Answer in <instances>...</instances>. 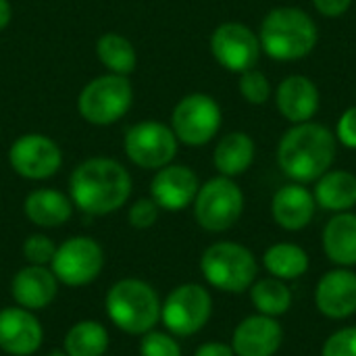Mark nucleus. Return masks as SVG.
I'll use <instances>...</instances> for the list:
<instances>
[{
  "label": "nucleus",
  "instance_id": "f03ea898",
  "mask_svg": "<svg viewBox=\"0 0 356 356\" xmlns=\"http://www.w3.org/2000/svg\"><path fill=\"white\" fill-rule=\"evenodd\" d=\"M336 134L321 123L305 121L290 127L277 146L282 171L296 184L317 181L336 159Z\"/></svg>",
  "mask_w": 356,
  "mask_h": 356
},
{
  "label": "nucleus",
  "instance_id": "f3484780",
  "mask_svg": "<svg viewBox=\"0 0 356 356\" xmlns=\"http://www.w3.org/2000/svg\"><path fill=\"white\" fill-rule=\"evenodd\" d=\"M284 342V330L277 319L252 315L238 323L232 340L236 356H273Z\"/></svg>",
  "mask_w": 356,
  "mask_h": 356
},
{
  "label": "nucleus",
  "instance_id": "39448f33",
  "mask_svg": "<svg viewBox=\"0 0 356 356\" xmlns=\"http://www.w3.org/2000/svg\"><path fill=\"white\" fill-rule=\"evenodd\" d=\"M200 271L213 288L240 294L257 282L259 265L246 246L236 242H217L204 250Z\"/></svg>",
  "mask_w": 356,
  "mask_h": 356
},
{
  "label": "nucleus",
  "instance_id": "c85d7f7f",
  "mask_svg": "<svg viewBox=\"0 0 356 356\" xmlns=\"http://www.w3.org/2000/svg\"><path fill=\"white\" fill-rule=\"evenodd\" d=\"M238 88H240L242 98L254 106H263L271 98V81L259 69H248V71L240 73Z\"/></svg>",
  "mask_w": 356,
  "mask_h": 356
},
{
  "label": "nucleus",
  "instance_id": "9b49d317",
  "mask_svg": "<svg viewBox=\"0 0 356 356\" xmlns=\"http://www.w3.org/2000/svg\"><path fill=\"white\" fill-rule=\"evenodd\" d=\"M50 265L58 282L67 286H86L100 275L104 254L96 240L88 236H75L56 248Z\"/></svg>",
  "mask_w": 356,
  "mask_h": 356
},
{
  "label": "nucleus",
  "instance_id": "a878e982",
  "mask_svg": "<svg viewBox=\"0 0 356 356\" xmlns=\"http://www.w3.org/2000/svg\"><path fill=\"white\" fill-rule=\"evenodd\" d=\"M96 56L100 63L108 69V73L115 75H129L136 71L138 54L134 44L117 31H106L96 42Z\"/></svg>",
  "mask_w": 356,
  "mask_h": 356
},
{
  "label": "nucleus",
  "instance_id": "a211bd4d",
  "mask_svg": "<svg viewBox=\"0 0 356 356\" xmlns=\"http://www.w3.org/2000/svg\"><path fill=\"white\" fill-rule=\"evenodd\" d=\"M319 90L313 79L305 75H288L275 92V102L284 119L290 123H305L319 111Z\"/></svg>",
  "mask_w": 356,
  "mask_h": 356
},
{
  "label": "nucleus",
  "instance_id": "4c0bfd02",
  "mask_svg": "<svg viewBox=\"0 0 356 356\" xmlns=\"http://www.w3.org/2000/svg\"><path fill=\"white\" fill-rule=\"evenodd\" d=\"M48 356H69V355H65V353H52V355H48Z\"/></svg>",
  "mask_w": 356,
  "mask_h": 356
},
{
  "label": "nucleus",
  "instance_id": "72a5a7b5",
  "mask_svg": "<svg viewBox=\"0 0 356 356\" xmlns=\"http://www.w3.org/2000/svg\"><path fill=\"white\" fill-rule=\"evenodd\" d=\"M336 140L342 142V146L356 150V106L344 111L336 125Z\"/></svg>",
  "mask_w": 356,
  "mask_h": 356
},
{
  "label": "nucleus",
  "instance_id": "9d476101",
  "mask_svg": "<svg viewBox=\"0 0 356 356\" xmlns=\"http://www.w3.org/2000/svg\"><path fill=\"white\" fill-rule=\"evenodd\" d=\"M179 140L173 129L159 121H142L127 129L123 146L127 159L142 169L167 167L177 154Z\"/></svg>",
  "mask_w": 356,
  "mask_h": 356
},
{
  "label": "nucleus",
  "instance_id": "f257e3e1",
  "mask_svg": "<svg viewBox=\"0 0 356 356\" xmlns=\"http://www.w3.org/2000/svg\"><path fill=\"white\" fill-rule=\"evenodd\" d=\"M71 202L88 215H108L131 194L127 169L106 156H94L75 167L69 181Z\"/></svg>",
  "mask_w": 356,
  "mask_h": 356
},
{
  "label": "nucleus",
  "instance_id": "dca6fc26",
  "mask_svg": "<svg viewBox=\"0 0 356 356\" xmlns=\"http://www.w3.org/2000/svg\"><path fill=\"white\" fill-rule=\"evenodd\" d=\"M42 325L27 309L8 307L0 311V348L6 355L29 356L42 344Z\"/></svg>",
  "mask_w": 356,
  "mask_h": 356
},
{
  "label": "nucleus",
  "instance_id": "4468645a",
  "mask_svg": "<svg viewBox=\"0 0 356 356\" xmlns=\"http://www.w3.org/2000/svg\"><path fill=\"white\" fill-rule=\"evenodd\" d=\"M198 177L186 165H167L161 167L150 184V198L165 211H184L190 207L198 194Z\"/></svg>",
  "mask_w": 356,
  "mask_h": 356
},
{
  "label": "nucleus",
  "instance_id": "7c9ffc66",
  "mask_svg": "<svg viewBox=\"0 0 356 356\" xmlns=\"http://www.w3.org/2000/svg\"><path fill=\"white\" fill-rule=\"evenodd\" d=\"M140 356H181V348L171 336L148 332L140 342Z\"/></svg>",
  "mask_w": 356,
  "mask_h": 356
},
{
  "label": "nucleus",
  "instance_id": "ddd939ff",
  "mask_svg": "<svg viewBox=\"0 0 356 356\" xmlns=\"http://www.w3.org/2000/svg\"><path fill=\"white\" fill-rule=\"evenodd\" d=\"M8 163L25 179H48L60 169L63 152L48 136L25 134L10 144Z\"/></svg>",
  "mask_w": 356,
  "mask_h": 356
},
{
  "label": "nucleus",
  "instance_id": "bb28decb",
  "mask_svg": "<svg viewBox=\"0 0 356 356\" xmlns=\"http://www.w3.org/2000/svg\"><path fill=\"white\" fill-rule=\"evenodd\" d=\"M250 300H252L254 309L261 315L277 319V317H282V315H286L290 311L292 292L286 286V282L271 275V277L257 280L250 286Z\"/></svg>",
  "mask_w": 356,
  "mask_h": 356
},
{
  "label": "nucleus",
  "instance_id": "6e6552de",
  "mask_svg": "<svg viewBox=\"0 0 356 356\" xmlns=\"http://www.w3.org/2000/svg\"><path fill=\"white\" fill-rule=\"evenodd\" d=\"M221 127V106L209 94L184 96L171 115V129L175 138L188 146L209 144Z\"/></svg>",
  "mask_w": 356,
  "mask_h": 356
},
{
  "label": "nucleus",
  "instance_id": "c756f323",
  "mask_svg": "<svg viewBox=\"0 0 356 356\" xmlns=\"http://www.w3.org/2000/svg\"><path fill=\"white\" fill-rule=\"evenodd\" d=\"M54 252H56V246L54 242L44 236V234H33L25 240L23 244V257L31 263V265H40V267H46L48 263H52L54 259Z\"/></svg>",
  "mask_w": 356,
  "mask_h": 356
},
{
  "label": "nucleus",
  "instance_id": "5701e85b",
  "mask_svg": "<svg viewBox=\"0 0 356 356\" xmlns=\"http://www.w3.org/2000/svg\"><path fill=\"white\" fill-rule=\"evenodd\" d=\"M315 202L332 213H346L356 207V175L350 171H327L317 179Z\"/></svg>",
  "mask_w": 356,
  "mask_h": 356
},
{
  "label": "nucleus",
  "instance_id": "7ed1b4c3",
  "mask_svg": "<svg viewBox=\"0 0 356 356\" xmlns=\"http://www.w3.org/2000/svg\"><path fill=\"white\" fill-rule=\"evenodd\" d=\"M317 40V23L298 6L271 8L259 29L261 50L275 60H300L315 50Z\"/></svg>",
  "mask_w": 356,
  "mask_h": 356
},
{
  "label": "nucleus",
  "instance_id": "423d86ee",
  "mask_svg": "<svg viewBox=\"0 0 356 356\" xmlns=\"http://www.w3.org/2000/svg\"><path fill=\"white\" fill-rule=\"evenodd\" d=\"M134 102V88L125 75L106 73L94 77L77 96L79 115L92 125H113L127 115Z\"/></svg>",
  "mask_w": 356,
  "mask_h": 356
},
{
  "label": "nucleus",
  "instance_id": "20e7f679",
  "mask_svg": "<svg viewBox=\"0 0 356 356\" xmlns=\"http://www.w3.org/2000/svg\"><path fill=\"white\" fill-rule=\"evenodd\" d=\"M106 313L121 332L144 336L161 319V302L146 282L121 280L106 294Z\"/></svg>",
  "mask_w": 356,
  "mask_h": 356
},
{
  "label": "nucleus",
  "instance_id": "0eeeda50",
  "mask_svg": "<svg viewBox=\"0 0 356 356\" xmlns=\"http://www.w3.org/2000/svg\"><path fill=\"white\" fill-rule=\"evenodd\" d=\"M244 211V194L232 177H213L198 188L194 217L207 232L219 234L238 223Z\"/></svg>",
  "mask_w": 356,
  "mask_h": 356
},
{
  "label": "nucleus",
  "instance_id": "e433bc0d",
  "mask_svg": "<svg viewBox=\"0 0 356 356\" xmlns=\"http://www.w3.org/2000/svg\"><path fill=\"white\" fill-rule=\"evenodd\" d=\"M10 15H13V8H10V2L8 0H0V31L8 25L10 21Z\"/></svg>",
  "mask_w": 356,
  "mask_h": 356
},
{
  "label": "nucleus",
  "instance_id": "c9c22d12",
  "mask_svg": "<svg viewBox=\"0 0 356 356\" xmlns=\"http://www.w3.org/2000/svg\"><path fill=\"white\" fill-rule=\"evenodd\" d=\"M194 356H236V353L232 346L223 342H207L194 353Z\"/></svg>",
  "mask_w": 356,
  "mask_h": 356
},
{
  "label": "nucleus",
  "instance_id": "f704fd0d",
  "mask_svg": "<svg viewBox=\"0 0 356 356\" xmlns=\"http://www.w3.org/2000/svg\"><path fill=\"white\" fill-rule=\"evenodd\" d=\"M313 4L323 17L336 19V17H342L350 8L353 0H313Z\"/></svg>",
  "mask_w": 356,
  "mask_h": 356
},
{
  "label": "nucleus",
  "instance_id": "2f4dec72",
  "mask_svg": "<svg viewBox=\"0 0 356 356\" xmlns=\"http://www.w3.org/2000/svg\"><path fill=\"white\" fill-rule=\"evenodd\" d=\"M321 356H356V327H344L332 334L323 344Z\"/></svg>",
  "mask_w": 356,
  "mask_h": 356
},
{
  "label": "nucleus",
  "instance_id": "b1692460",
  "mask_svg": "<svg viewBox=\"0 0 356 356\" xmlns=\"http://www.w3.org/2000/svg\"><path fill=\"white\" fill-rule=\"evenodd\" d=\"M254 140L244 131L223 136L213 152V163L223 177H236L250 169L254 163Z\"/></svg>",
  "mask_w": 356,
  "mask_h": 356
},
{
  "label": "nucleus",
  "instance_id": "cd10ccee",
  "mask_svg": "<svg viewBox=\"0 0 356 356\" xmlns=\"http://www.w3.org/2000/svg\"><path fill=\"white\" fill-rule=\"evenodd\" d=\"M108 348V334L98 321H79L65 336V355L102 356Z\"/></svg>",
  "mask_w": 356,
  "mask_h": 356
},
{
  "label": "nucleus",
  "instance_id": "4be33fe9",
  "mask_svg": "<svg viewBox=\"0 0 356 356\" xmlns=\"http://www.w3.org/2000/svg\"><path fill=\"white\" fill-rule=\"evenodd\" d=\"M23 211L27 219L38 227H60L71 219L73 202L58 190L42 188L27 194Z\"/></svg>",
  "mask_w": 356,
  "mask_h": 356
},
{
  "label": "nucleus",
  "instance_id": "473e14b6",
  "mask_svg": "<svg viewBox=\"0 0 356 356\" xmlns=\"http://www.w3.org/2000/svg\"><path fill=\"white\" fill-rule=\"evenodd\" d=\"M159 204L152 198H140L131 204L129 213H127V221L131 227L136 229H148L156 223L159 219Z\"/></svg>",
  "mask_w": 356,
  "mask_h": 356
},
{
  "label": "nucleus",
  "instance_id": "1a4fd4ad",
  "mask_svg": "<svg viewBox=\"0 0 356 356\" xmlns=\"http://www.w3.org/2000/svg\"><path fill=\"white\" fill-rule=\"evenodd\" d=\"M213 298L198 284L177 286L161 305V319L175 336H194L211 319Z\"/></svg>",
  "mask_w": 356,
  "mask_h": 356
},
{
  "label": "nucleus",
  "instance_id": "f8f14e48",
  "mask_svg": "<svg viewBox=\"0 0 356 356\" xmlns=\"http://www.w3.org/2000/svg\"><path fill=\"white\" fill-rule=\"evenodd\" d=\"M211 52L223 69L232 73H244L257 67L261 56V42L248 25L227 21L213 31Z\"/></svg>",
  "mask_w": 356,
  "mask_h": 356
},
{
  "label": "nucleus",
  "instance_id": "412c9836",
  "mask_svg": "<svg viewBox=\"0 0 356 356\" xmlns=\"http://www.w3.org/2000/svg\"><path fill=\"white\" fill-rule=\"evenodd\" d=\"M323 250L338 267L356 265V215L336 213L323 229Z\"/></svg>",
  "mask_w": 356,
  "mask_h": 356
},
{
  "label": "nucleus",
  "instance_id": "2eb2a0df",
  "mask_svg": "<svg viewBox=\"0 0 356 356\" xmlns=\"http://www.w3.org/2000/svg\"><path fill=\"white\" fill-rule=\"evenodd\" d=\"M315 305L330 319H348L356 313V273L346 267L327 271L315 290Z\"/></svg>",
  "mask_w": 356,
  "mask_h": 356
},
{
  "label": "nucleus",
  "instance_id": "aec40b11",
  "mask_svg": "<svg viewBox=\"0 0 356 356\" xmlns=\"http://www.w3.org/2000/svg\"><path fill=\"white\" fill-rule=\"evenodd\" d=\"M56 288H58V280L54 277V273L40 265H29L21 269L10 284L13 298L17 300L19 307L27 311H38L48 307L56 296Z\"/></svg>",
  "mask_w": 356,
  "mask_h": 356
},
{
  "label": "nucleus",
  "instance_id": "393cba45",
  "mask_svg": "<svg viewBox=\"0 0 356 356\" xmlns=\"http://www.w3.org/2000/svg\"><path fill=\"white\" fill-rule=\"evenodd\" d=\"M263 265L273 277L290 282L302 277L309 271V254L298 244L280 242L265 250Z\"/></svg>",
  "mask_w": 356,
  "mask_h": 356
},
{
  "label": "nucleus",
  "instance_id": "6ab92c4d",
  "mask_svg": "<svg viewBox=\"0 0 356 356\" xmlns=\"http://www.w3.org/2000/svg\"><path fill=\"white\" fill-rule=\"evenodd\" d=\"M315 196L302 184H288L280 188L271 200V215L286 232L305 229L315 217Z\"/></svg>",
  "mask_w": 356,
  "mask_h": 356
}]
</instances>
